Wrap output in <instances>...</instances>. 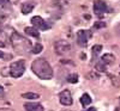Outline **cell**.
I'll list each match as a JSON object with an SVG mask.
<instances>
[{
	"instance_id": "obj_1",
	"label": "cell",
	"mask_w": 120,
	"mask_h": 111,
	"mask_svg": "<svg viewBox=\"0 0 120 111\" xmlns=\"http://www.w3.org/2000/svg\"><path fill=\"white\" fill-rule=\"evenodd\" d=\"M31 69L42 80H49L53 78V69L51 65L48 63V61L43 57H38L34 60V62L31 63Z\"/></svg>"
},
{
	"instance_id": "obj_2",
	"label": "cell",
	"mask_w": 120,
	"mask_h": 111,
	"mask_svg": "<svg viewBox=\"0 0 120 111\" xmlns=\"http://www.w3.org/2000/svg\"><path fill=\"white\" fill-rule=\"evenodd\" d=\"M11 42H12L15 50L18 54H26L28 52L31 50V43H30V41L24 38L22 35H19L16 31L11 35Z\"/></svg>"
},
{
	"instance_id": "obj_3",
	"label": "cell",
	"mask_w": 120,
	"mask_h": 111,
	"mask_svg": "<svg viewBox=\"0 0 120 111\" xmlns=\"http://www.w3.org/2000/svg\"><path fill=\"white\" fill-rule=\"evenodd\" d=\"M25 72V62L23 60H18L10 65V75L12 78H19Z\"/></svg>"
},
{
	"instance_id": "obj_4",
	"label": "cell",
	"mask_w": 120,
	"mask_h": 111,
	"mask_svg": "<svg viewBox=\"0 0 120 111\" xmlns=\"http://www.w3.org/2000/svg\"><path fill=\"white\" fill-rule=\"evenodd\" d=\"M54 49L55 53L59 55H66L70 53L71 50V44H70L67 41H64V39H60V41H56L54 44Z\"/></svg>"
},
{
	"instance_id": "obj_5",
	"label": "cell",
	"mask_w": 120,
	"mask_h": 111,
	"mask_svg": "<svg viewBox=\"0 0 120 111\" xmlns=\"http://www.w3.org/2000/svg\"><path fill=\"white\" fill-rule=\"evenodd\" d=\"M90 37H91V32L89 30H79L77 32V42L79 45L85 47L88 44V41Z\"/></svg>"
},
{
	"instance_id": "obj_6",
	"label": "cell",
	"mask_w": 120,
	"mask_h": 111,
	"mask_svg": "<svg viewBox=\"0 0 120 111\" xmlns=\"http://www.w3.org/2000/svg\"><path fill=\"white\" fill-rule=\"evenodd\" d=\"M31 23L35 28L40 29V30H48L49 28H51V25H49L45 19L42 17H40V16H35L31 18Z\"/></svg>"
},
{
	"instance_id": "obj_7",
	"label": "cell",
	"mask_w": 120,
	"mask_h": 111,
	"mask_svg": "<svg viewBox=\"0 0 120 111\" xmlns=\"http://www.w3.org/2000/svg\"><path fill=\"white\" fill-rule=\"evenodd\" d=\"M59 99H60V103H61L63 105H65V106H70V105H72V103H73L72 94H71V92H70L68 90L61 91L60 94H59Z\"/></svg>"
},
{
	"instance_id": "obj_8",
	"label": "cell",
	"mask_w": 120,
	"mask_h": 111,
	"mask_svg": "<svg viewBox=\"0 0 120 111\" xmlns=\"http://www.w3.org/2000/svg\"><path fill=\"white\" fill-rule=\"evenodd\" d=\"M107 11V5L102 0H96L94 3V12L97 16H102Z\"/></svg>"
},
{
	"instance_id": "obj_9",
	"label": "cell",
	"mask_w": 120,
	"mask_h": 111,
	"mask_svg": "<svg viewBox=\"0 0 120 111\" xmlns=\"http://www.w3.org/2000/svg\"><path fill=\"white\" fill-rule=\"evenodd\" d=\"M24 109L26 111H43V106L40 104V103H34V102H30V103H25L24 104Z\"/></svg>"
},
{
	"instance_id": "obj_10",
	"label": "cell",
	"mask_w": 120,
	"mask_h": 111,
	"mask_svg": "<svg viewBox=\"0 0 120 111\" xmlns=\"http://www.w3.org/2000/svg\"><path fill=\"white\" fill-rule=\"evenodd\" d=\"M24 32L29 36H33V37H38L40 36V32L36 28H33V26H28L24 29Z\"/></svg>"
},
{
	"instance_id": "obj_11",
	"label": "cell",
	"mask_w": 120,
	"mask_h": 111,
	"mask_svg": "<svg viewBox=\"0 0 120 111\" xmlns=\"http://www.w3.org/2000/svg\"><path fill=\"white\" fill-rule=\"evenodd\" d=\"M114 60H115L114 55H112V54H105V55L101 57V62H102L103 65H111Z\"/></svg>"
},
{
	"instance_id": "obj_12",
	"label": "cell",
	"mask_w": 120,
	"mask_h": 111,
	"mask_svg": "<svg viewBox=\"0 0 120 111\" xmlns=\"http://www.w3.org/2000/svg\"><path fill=\"white\" fill-rule=\"evenodd\" d=\"M34 7H35V4H33V3H25V4H23V6H22V13H24V14L30 13L34 10Z\"/></svg>"
},
{
	"instance_id": "obj_13",
	"label": "cell",
	"mask_w": 120,
	"mask_h": 111,
	"mask_svg": "<svg viewBox=\"0 0 120 111\" xmlns=\"http://www.w3.org/2000/svg\"><path fill=\"white\" fill-rule=\"evenodd\" d=\"M81 103L83 106H88L90 103H91V98H90V96L88 93H84L82 97H81Z\"/></svg>"
},
{
	"instance_id": "obj_14",
	"label": "cell",
	"mask_w": 120,
	"mask_h": 111,
	"mask_svg": "<svg viewBox=\"0 0 120 111\" xmlns=\"http://www.w3.org/2000/svg\"><path fill=\"white\" fill-rule=\"evenodd\" d=\"M22 97L24 99H38L40 98V94L34 93V92H28V93H23Z\"/></svg>"
},
{
	"instance_id": "obj_15",
	"label": "cell",
	"mask_w": 120,
	"mask_h": 111,
	"mask_svg": "<svg viewBox=\"0 0 120 111\" xmlns=\"http://www.w3.org/2000/svg\"><path fill=\"white\" fill-rule=\"evenodd\" d=\"M42 49H43V47H42L41 43H36V44L31 48V53H34V54H38V53H41V52H42Z\"/></svg>"
},
{
	"instance_id": "obj_16",
	"label": "cell",
	"mask_w": 120,
	"mask_h": 111,
	"mask_svg": "<svg viewBox=\"0 0 120 111\" xmlns=\"http://www.w3.org/2000/svg\"><path fill=\"white\" fill-rule=\"evenodd\" d=\"M67 81H68L70 84H76V83H78V75H77V74H70V75L67 76Z\"/></svg>"
},
{
	"instance_id": "obj_17",
	"label": "cell",
	"mask_w": 120,
	"mask_h": 111,
	"mask_svg": "<svg viewBox=\"0 0 120 111\" xmlns=\"http://www.w3.org/2000/svg\"><path fill=\"white\" fill-rule=\"evenodd\" d=\"M101 50H102V45H100V44H96V45H94V47H93V54H94V56L98 55Z\"/></svg>"
},
{
	"instance_id": "obj_18",
	"label": "cell",
	"mask_w": 120,
	"mask_h": 111,
	"mask_svg": "<svg viewBox=\"0 0 120 111\" xmlns=\"http://www.w3.org/2000/svg\"><path fill=\"white\" fill-rule=\"evenodd\" d=\"M96 68H97V70H100V72H105L106 70V65H103L102 62H100V63L96 65Z\"/></svg>"
},
{
	"instance_id": "obj_19",
	"label": "cell",
	"mask_w": 120,
	"mask_h": 111,
	"mask_svg": "<svg viewBox=\"0 0 120 111\" xmlns=\"http://www.w3.org/2000/svg\"><path fill=\"white\" fill-rule=\"evenodd\" d=\"M10 0H0V6H8Z\"/></svg>"
},
{
	"instance_id": "obj_20",
	"label": "cell",
	"mask_w": 120,
	"mask_h": 111,
	"mask_svg": "<svg viewBox=\"0 0 120 111\" xmlns=\"http://www.w3.org/2000/svg\"><path fill=\"white\" fill-rule=\"evenodd\" d=\"M103 26H106L105 23H100V22H98V23L95 24V28H103Z\"/></svg>"
},
{
	"instance_id": "obj_21",
	"label": "cell",
	"mask_w": 120,
	"mask_h": 111,
	"mask_svg": "<svg viewBox=\"0 0 120 111\" xmlns=\"http://www.w3.org/2000/svg\"><path fill=\"white\" fill-rule=\"evenodd\" d=\"M3 96H4V87L0 85V98H1Z\"/></svg>"
},
{
	"instance_id": "obj_22",
	"label": "cell",
	"mask_w": 120,
	"mask_h": 111,
	"mask_svg": "<svg viewBox=\"0 0 120 111\" xmlns=\"http://www.w3.org/2000/svg\"><path fill=\"white\" fill-rule=\"evenodd\" d=\"M1 57H5V54L3 52H0V59H1Z\"/></svg>"
},
{
	"instance_id": "obj_23",
	"label": "cell",
	"mask_w": 120,
	"mask_h": 111,
	"mask_svg": "<svg viewBox=\"0 0 120 111\" xmlns=\"http://www.w3.org/2000/svg\"><path fill=\"white\" fill-rule=\"evenodd\" d=\"M88 111H96V109H95V108H90Z\"/></svg>"
},
{
	"instance_id": "obj_24",
	"label": "cell",
	"mask_w": 120,
	"mask_h": 111,
	"mask_svg": "<svg viewBox=\"0 0 120 111\" xmlns=\"http://www.w3.org/2000/svg\"><path fill=\"white\" fill-rule=\"evenodd\" d=\"M115 111H120V109H116V110H115Z\"/></svg>"
}]
</instances>
